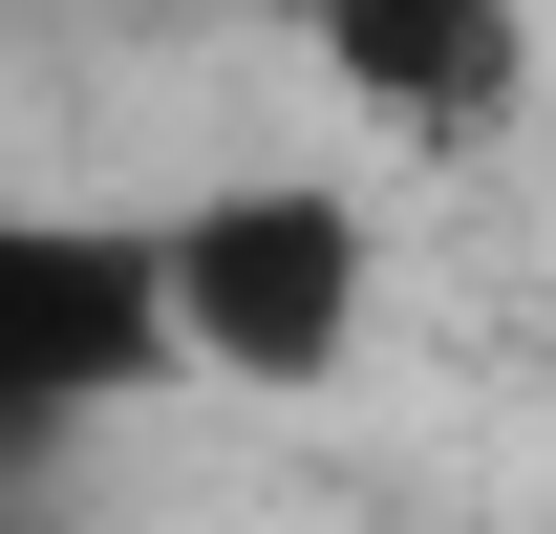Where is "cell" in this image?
Returning <instances> with one entry per match:
<instances>
[{
  "label": "cell",
  "mask_w": 556,
  "mask_h": 534,
  "mask_svg": "<svg viewBox=\"0 0 556 534\" xmlns=\"http://www.w3.org/2000/svg\"><path fill=\"white\" fill-rule=\"evenodd\" d=\"M150 236V321H172V385L214 406H321L364 385V342H386V193H364L343 150H236V171H172L129 214Z\"/></svg>",
  "instance_id": "cell-1"
},
{
  "label": "cell",
  "mask_w": 556,
  "mask_h": 534,
  "mask_svg": "<svg viewBox=\"0 0 556 534\" xmlns=\"http://www.w3.org/2000/svg\"><path fill=\"white\" fill-rule=\"evenodd\" d=\"M172 406V321H150V236L129 214H65V193H0V470L22 449H86Z\"/></svg>",
  "instance_id": "cell-3"
},
{
  "label": "cell",
  "mask_w": 556,
  "mask_h": 534,
  "mask_svg": "<svg viewBox=\"0 0 556 534\" xmlns=\"http://www.w3.org/2000/svg\"><path fill=\"white\" fill-rule=\"evenodd\" d=\"M278 43L343 107V150H386V171H471V150L535 129V86H556L535 0H278Z\"/></svg>",
  "instance_id": "cell-2"
}]
</instances>
